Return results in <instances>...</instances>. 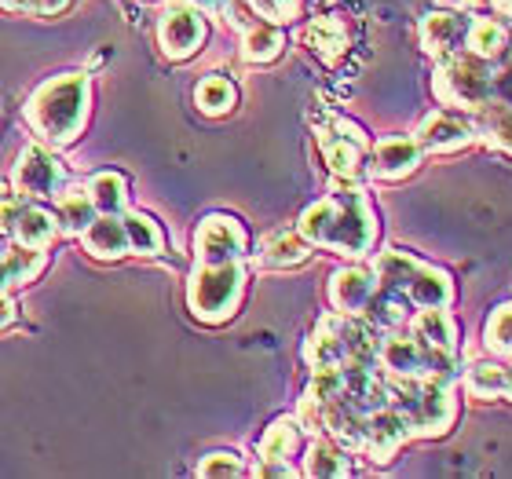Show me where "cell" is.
I'll return each instance as SVG.
<instances>
[{
	"label": "cell",
	"instance_id": "obj_9",
	"mask_svg": "<svg viewBox=\"0 0 512 479\" xmlns=\"http://www.w3.org/2000/svg\"><path fill=\"white\" fill-rule=\"evenodd\" d=\"M209 37V26H205V11L194 8L191 0H180L172 4L158 22V44L161 52L176 59V63H187L191 55H198V48Z\"/></svg>",
	"mask_w": 512,
	"mask_h": 479
},
{
	"label": "cell",
	"instance_id": "obj_15",
	"mask_svg": "<svg viewBox=\"0 0 512 479\" xmlns=\"http://www.w3.org/2000/svg\"><path fill=\"white\" fill-rule=\"evenodd\" d=\"M472 22L461 11H432L421 22V48L428 55H454L469 44Z\"/></svg>",
	"mask_w": 512,
	"mask_h": 479
},
{
	"label": "cell",
	"instance_id": "obj_35",
	"mask_svg": "<svg viewBox=\"0 0 512 479\" xmlns=\"http://www.w3.org/2000/svg\"><path fill=\"white\" fill-rule=\"evenodd\" d=\"M260 476H297V469L289 461H260Z\"/></svg>",
	"mask_w": 512,
	"mask_h": 479
},
{
	"label": "cell",
	"instance_id": "obj_14",
	"mask_svg": "<svg viewBox=\"0 0 512 479\" xmlns=\"http://www.w3.org/2000/svg\"><path fill=\"white\" fill-rule=\"evenodd\" d=\"M377 289H381V278L374 267H341L330 282V304L341 315H363Z\"/></svg>",
	"mask_w": 512,
	"mask_h": 479
},
{
	"label": "cell",
	"instance_id": "obj_30",
	"mask_svg": "<svg viewBox=\"0 0 512 479\" xmlns=\"http://www.w3.org/2000/svg\"><path fill=\"white\" fill-rule=\"evenodd\" d=\"M59 231L63 235H85V227L96 220V205L88 198V191H70L59 198Z\"/></svg>",
	"mask_w": 512,
	"mask_h": 479
},
{
	"label": "cell",
	"instance_id": "obj_7",
	"mask_svg": "<svg viewBox=\"0 0 512 479\" xmlns=\"http://www.w3.org/2000/svg\"><path fill=\"white\" fill-rule=\"evenodd\" d=\"M381 366L388 373H403V377H432V381H454V352L432 348V344L410 337H384L381 341Z\"/></svg>",
	"mask_w": 512,
	"mask_h": 479
},
{
	"label": "cell",
	"instance_id": "obj_12",
	"mask_svg": "<svg viewBox=\"0 0 512 479\" xmlns=\"http://www.w3.org/2000/svg\"><path fill=\"white\" fill-rule=\"evenodd\" d=\"M48 267V249H26L8 231H0V293L30 286Z\"/></svg>",
	"mask_w": 512,
	"mask_h": 479
},
{
	"label": "cell",
	"instance_id": "obj_5",
	"mask_svg": "<svg viewBox=\"0 0 512 479\" xmlns=\"http://www.w3.org/2000/svg\"><path fill=\"white\" fill-rule=\"evenodd\" d=\"M374 271L384 289H395L399 297H410L417 308H447L454 300V286H450L447 271L421 264L417 256L399 253V249H388V253L377 256Z\"/></svg>",
	"mask_w": 512,
	"mask_h": 479
},
{
	"label": "cell",
	"instance_id": "obj_38",
	"mask_svg": "<svg viewBox=\"0 0 512 479\" xmlns=\"http://www.w3.org/2000/svg\"><path fill=\"white\" fill-rule=\"evenodd\" d=\"M194 8H202V11H224L231 0H191Z\"/></svg>",
	"mask_w": 512,
	"mask_h": 479
},
{
	"label": "cell",
	"instance_id": "obj_28",
	"mask_svg": "<svg viewBox=\"0 0 512 479\" xmlns=\"http://www.w3.org/2000/svg\"><path fill=\"white\" fill-rule=\"evenodd\" d=\"M194 103H198V110L209 114V118H224L238 103L235 81H227V77H202L198 88H194Z\"/></svg>",
	"mask_w": 512,
	"mask_h": 479
},
{
	"label": "cell",
	"instance_id": "obj_39",
	"mask_svg": "<svg viewBox=\"0 0 512 479\" xmlns=\"http://www.w3.org/2000/svg\"><path fill=\"white\" fill-rule=\"evenodd\" d=\"M0 8H30V11H37V0H0Z\"/></svg>",
	"mask_w": 512,
	"mask_h": 479
},
{
	"label": "cell",
	"instance_id": "obj_21",
	"mask_svg": "<svg viewBox=\"0 0 512 479\" xmlns=\"http://www.w3.org/2000/svg\"><path fill=\"white\" fill-rule=\"evenodd\" d=\"M304 44H308L311 52L319 55L322 63H337L344 52H348V30H344L341 19H315L304 30Z\"/></svg>",
	"mask_w": 512,
	"mask_h": 479
},
{
	"label": "cell",
	"instance_id": "obj_40",
	"mask_svg": "<svg viewBox=\"0 0 512 479\" xmlns=\"http://www.w3.org/2000/svg\"><path fill=\"white\" fill-rule=\"evenodd\" d=\"M491 4H494V11H502V15L512 19V0H491Z\"/></svg>",
	"mask_w": 512,
	"mask_h": 479
},
{
	"label": "cell",
	"instance_id": "obj_23",
	"mask_svg": "<svg viewBox=\"0 0 512 479\" xmlns=\"http://www.w3.org/2000/svg\"><path fill=\"white\" fill-rule=\"evenodd\" d=\"M352 465L344 458V447L330 436H315V443L308 447V458H304V476L315 479H333V476H348Z\"/></svg>",
	"mask_w": 512,
	"mask_h": 479
},
{
	"label": "cell",
	"instance_id": "obj_34",
	"mask_svg": "<svg viewBox=\"0 0 512 479\" xmlns=\"http://www.w3.org/2000/svg\"><path fill=\"white\" fill-rule=\"evenodd\" d=\"M198 476L205 479H216V476H246V465L238 461V454H227V450H220V454H209V458L198 465Z\"/></svg>",
	"mask_w": 512,
	"mask_h": 479
},
{
	"label": "cell",
	"instance_id": "obj_13",
	"mask_svg": "<svg viewBox=\"0 0 512 479\" xmlns=\"http://www.w3.org/2000/svg\"><path fill=\"white\" fill-rule=\"evenodd\" d=\"M4 231L19 245H26V249H48L55 242V235H59V216L48 205L37 202V198H22Z\"/></svg>",
	"mask_w": 512,
	"mask_h": 479
},
{
	"label": "cell",
	"instance_id": "obj_24",
	"mask_svg": "<svg viewBox=\"0 0 512 479\" xmlns=\"http://www.w3.org/2000/svg\"><path fill=\"white\" fill-rule=\"evenodd\" d=\"M286 48V33L278 30L275 22H256L242 33V59L246 63H275Z\"/></svg>",
	"mask_w": 512,
	"mask_h": 479
},
{
	"label": "cell",
	"instance_id": "obj_16",
	"mask_svg": "<svg viewBox=\"0 0 512 479\" xmlns=\"http://www.w3.org/2000/svg\"><path fill=\"white\" fill-rule=\"evenodd\" d=\"M472 125H465L461 118L447 114V110H436V114H428L417 128V143L421 150H436V154H447V150H461L465 143H472Z\"/></svg>",
	"mask_w": 512,
	"mask_h": 479
},
{
	"label": "cell",
	"instance_id": "obj_36",
	"mask_svg": "<svg viewBox=\"0 0 512 479\" xmlns=\"http://www.w3.org/2000/svg\"><path fill=\"white\" fill-rule=\"evenodd\" d=\"M15 319H19V308H15V300H11L8 293H0V330H8Z\"/></svg>",
	"mask_w": 512,
	"mask_h": 479
},
{
	"label": "cell",
	"instance_id": "obj_37",
	"mask_svg": "<svg viewBox=\"0 0 512 479\" xmlns=\"http://www.w3.org/2000/svg\"><path fill=\"white\" fill-rule=\"evenodd\" d=\"M74 4V0H37V11L41 15H59V11H66Z\"/></svg>",
	"mask_w": 512,
	"mask_h": 479
},
{
	"label": "cell",
	"instance_id": "obj_1",
	"mask_svg": "<svg viewBox=\"0 0 512 479\" xmlns=\"http://www.w3.org/2000/svg\"><path fill=\"white\" fill-rule=\"evenodd\" d=\"M297 231L311 245L333 249L341 256H366L377 242V216L374 205L359 187V180H337L333 176L330 198H322L300 216Z\"/></svg>",
	"mask_w": 512,
	"mask_h": 479
},
{
	"label": "cell",
	"instance_id": "obj_6",
	"mask_svg": "<svg viewBox=\"0 0 512 479\" xmlns=\"http://www.w3.org/2000/svg\"><path fill=\"white\" fill-rule=\"evenodd\" d=\"M432 88H436L439 103L476 114L487 99H494L491 59H483V55H476V52H454L447 63L436 70Z\"/></svg>",
	"mask_w": 512,
	"mask_h": 479
},
{
	"label": "cell",
	"instance_id": "obj_17",
	"mask_svg": "<svg viewBox=\"0 0 512 479\" xmlns=\"http://www.w3.org/2000/svg\"><path fill=\"white\" fill-rule=\"evenodd\" d=\"M421 161V143L417 136H388L374 147V176L381 180H403Z\"/></svg>",
	"mask_w": 512,
	"mask_h": 479
},
{
	"label": "cell",
	"instance_id": "obj_22",
	"mask_svg": "<svg viewBox=\"0 0 512 479\" xmlns=\"http://www.w3.org/2000/svg\"><path fill=\"white\" fill-rule=\"evenodd\" d=\"M410 333L417 341L432 344V348H443V352H454L458 348V322L450 319L443 308H425L410 322Z\"/></svg>",
	"mask_w": 512,
	"mask_h": 479
},
{
	"label": "cell",
	"instance_id": "obj_31",
	"mask_svg": "<svg viewBox=\"0 0 512 479\" xmlns=\"http://www.w3.org/2000/svg\"><path fill=\"white\" fill-rule=\"evenodd\" d=\"M509 44V30L498 19H476L469 30V48L483 59H498Z\"/></svg>",
	"mask_w": 512,
	"mask_h": 479
},
{
	"label": "cell",
	"instance_id": "obj_29",
	"mask_svg": "<svg viewBox=\"0 0 512 479\" xmlns=\"http://www.w3.org/2000/svg\"><path fill=\"white\" fill-rule=\"evenodd\" d=\"M121 220H125L132 253H136V256H161V253H165V235H161V227H158V220H154V216L121 213Z\"/></svg>",
	"mask_w": 512,
	"mask_h": 479
},
{
	"label": "cell",
	"instance_id": "obj_4",
	"mask_svg": "<svg viewBox=\"0 0 512 479\" xmlns=\"http://www.w3.org/2000/svg\"><path fill=\"white\" fill-rule=\"evenodd\" d=\"M246 293V267L242 260L231 264H198L187 282V308L198 322L220 326L238 311Z\"/></svg>",
	"mask_w": 512,
	"mask_h": 479
},
{
	"label": "cell",
	"instance_id": "obj_19",
	"mask_svg": "<svg viewBox=\"0 0 512 479\" xmlns=\"http://www.w3.org/2000/svg\"><path fill=\"white\" fill-rule=\"evenodd\" d=\"M472 132H476L483 143H491L494 150L512 154V103H505V99H487V103L476 110Z\"/></svg>",
	"mask_w": 512,
	"mask_h": 479
},
{
	"label": "cell",
	"instance_id": "obj_27",
	"mask_svg": "<svg viewBox=\"0 0 512 479\" xmlns=\"http://www.w3.org/2000/svg\"><path fill=\"white\" fill-rule=\"evenodd\" d=\"M300 450V421L297 417H278L260 439V461H293Z\"/></svg>",
	"mask_w": 512,
	"mask_h": 479
},
{
	"label": "cell",
	"instance_id": "obj_26",
	"mask_svg": "<svg viewBox=\"0 0 512 479\" xmlns=\"http://www.w3.org/2000/svg\"><path fill=\"white\" fill-rule=\"evenodd\" d=\"M88 198L96 205V213H107V216H121L128 205V183L121 172H96L92 180H88Z\"/></svg>",
	"mask_w": 512,
	"mask_h": 479
},
{
	"label": "cell",
	"instance_id": "obj_20",
	"mask_svg": "<svg viewBox=\"0 0 512 479\" xmlns=\"http://www.w3.org/2000/svg\"><path fill=\"white\" fill-rule=\"evenodd\" d=\"M311 256V242L300 231H278L267 235L260 245V264L264 267H297Z\"/></svg>",
	"mask_w": 512,
	"mask_h": 479
},
{
	"label": "cell",
	"instance_id": "obj_32",
	"mask_svg": "<svg viewBox=\"0 0 512 479\" xmlns=\"http://www.w3.org/2000/svg\"><path fill=\"white\" fill-rule=\"evenodd\" d=\"M487 348L512 359V304H502L487 322Z\"/></svg>",
	"mask_w": 512,
	"mask_h": 479
},
{
	"label": "cell",
	"instance_id": "obj_33",
	"mask_svg": "<svg viewBox=\"0 0 512 479\" xmlns=\"http://www.w3.org/2000/svg\"><path fill=\"white\" fill-rule=\"evenodd\" d=\"M249 8H253L260 19L282 26V22H293L300 15V0H249Z\"/></svg>",
	"mask_w": 512,
	"mask_h": 479
},
{
	"label": "cell",
	"instance_id": "obj_25",
	"mask_svg": "<svg viewBox=\"0 0 512 479\" xmlns=\"http://www.w3.org/2000/svg\"><path fill=\"white\" fill-rule=\"evenodd\" d=\"M469 392L476 399H512V366H498V362H476L465 377Z\"/></svg>",
	"mask_w": 512,
	"mask_h": 479
},
{
	"label": "cell",
	"instance_id": "obj_3",
	"mask_svg": "<svg viewBox=\"0 0 512 479\" xmlns=\"http://www.w3.org/2000/svg\"><path fill=\"white\" fill-rule=\"evenodd\" d=\"M388 403L406 417L410 436H439L454 421V388L450 381H432V377H403L388 373Z\"/></svg>",
	"mask_w": 512,
	"mask_h": 479
},
{
	"label": "cell",
	"instance_id": "obj_10",
	"mask_svg": "<svg viewBox=\"0 0 512 479\" xmlns=\"http://www.w3.org/2000/svg\"><path fill=\"white\" fill-rule=\"evenodd\" d=\"M194 253H198V264H231V260H242L249 253V235L242 220L224 213L205 216L198 231H194Z\"/></svg>",
	"mask_w": 512,
	"mask_h": 479
},
{
	"label": "cell",
	"instance_id": "obj_11",
	"mask_svg": "<svg viewBox=\"0 0 512 479\" xmlns=\"http://www.w3.org/2000/svg\"><path fill=\"white\" fill-rule=\"evenodd\" d=\"M66 172L59 165L55 154H48L44 147H26L15 161V172H11V187L22 194V198H37V202H48V198H59V187H63Z\"/></svg>",
	"mask_w": 512,
	"mask_h": 479
},
{
	"label": "cell",
	"instance_id": "obj_18",
	"mask_svg": "<svg viewBox=\"0 0 512 479\" xmlns=\"http://www.w3.org/2000/svg\"><path fill=\"white\" fill-rule=\"evenodd\" d=\"M85 249L96 260H121V256L132 253V245H128V231H125V220L121 216H107L99 213L92 224L85 227Z\"/></svg>",
	"mask_w": 512,
	"mask_h": 479
},
{
	"label": "cell",
	"instance_id": "obj_8",
	"mask_svg": "<svg viewBox=\"0 0 512 479\" xmlns=\"http://www.w3.org/2000/svg\"><path fill=\"white\" fill-rule=\"evenodd\" d=\"M319 150L337 180H363L370 139L355 121L330 118L326 125H319Z\"/></svg>",
	"mask_w": 512,
	"mask_h": 479
},
{
	"label": "cell",
	"instance_id": "obj_2",
	"mask_svg": "<svg viewBox=\"0 0 512 479\" xmlns=\"http://www.w3.org/2000/svg\"><path fill=\"white\" fill-rule=\"evenodd\" d=\"M92 107V81L88 74H59L48 77L26 103V121L44 143L70 147L88 125Z\"/></svg>",
	"mask_w": 512,
	"mask_h": 479
}]
</instances>
